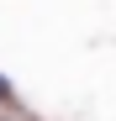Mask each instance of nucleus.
I'll return each instance as SVG.
<instances>
[{
  "mask_svg": "<svg viewBox=\"0 0 116 121\" xmlns=\"http://www.w3.org/2000/svg\"><path fill=\"white\" fill-rule=\"evenodd\" d=\"M0 100H11V84H5V79H0Z\"/></svg>",
  "mask_w": 116,
  "mask_h": 121,
  "instance_id": "obj_1",
  "label": "nucleus"
}]
</instances>
